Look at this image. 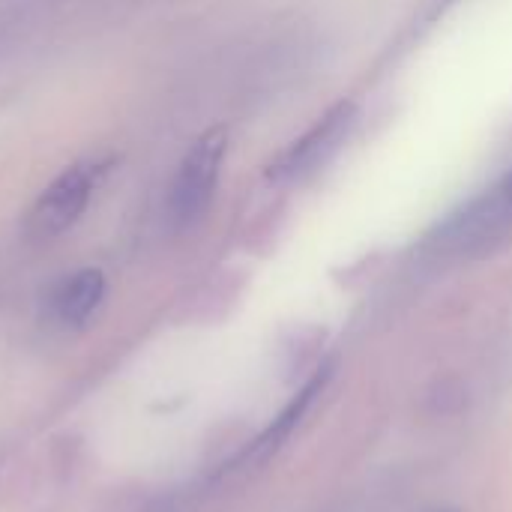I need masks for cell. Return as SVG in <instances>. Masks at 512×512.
Wrapping results in <instances>:
<instances>
[{"instance_id":"obj_1","label":"cell","mask_w":512,"mask_h":512,"mask_svg":"<svg viewBox=\"0 0 512 512\" xmlns=\"http://www.w3.org/2000/svg\"><path fill=\"white\" fill-rule=\"evenodd\" d=\"M225 150H228L225 132L210 129L183 156V162L174 174L171 192H168V219L174 222V228H192L213 204Z\"/></svg>"},{"instance_id":"obj_2","label":"cell","mask_w":512,"mask_h":512,"mask_svg":"<svg viewBox=\"0 0 512 512\" xmlns=\"http://www.w3.org/2000/svg\"><path fill=\"white\" fill-rule=\"evenodd\" d=\"M354 102H336L324 117L315 120V126L300 135L273 165V177L279 180H300L312 171H318L348 138L354 126Z\"/></svg>"},{"instance_id":"obj_5","label":"cell","mask_w":512,"mask_h":512,"mask_svg":"<svg viewBox=\"0 0 512 512\" xmlns=\"http://www.w3.org/2000/svg\"><path fill=\"white\" fill-rule=\"evenodd\" d=\"M474 216L480 219V225L495 237L504 240L512 231V171L489 192H483L480 198L471 201Z\"/></svg>"},{"instance_id":"obj_4","label":"cell","mask_w":512,"mask_h":512,"mask_svg":"<svg viewBox=\"0 0 512 512\" xmlns=\"http://www.w3.org/2000/svg\"><path fill=\"white\" fill-rule=\"evenodd\" d=\"M105 300V276L102 270H93V267H84L72 276H66L54 297H51V309H54V318L60 324H69V327H78L84 324Z\"/></svg>"},{"instance_id":"obj_6","label":"cell","mask_w":512,"mask_h":512,"mask_svg":"<svg viewBox=\"0 0 512 512\" xmlns=\"http://www.w3.org/2000/svg\"><path fill=\"white\" fill-rule=\"evenodd\" d=\"M324 381H327V375H324V378H318V381H312V384H309V387H306V390H303V393H300V396H297V399H294V402H291V405H288V408L273 420V426H270V429L264 432V438L258 441V456L273 453V450H276V447L291 435V429L300 423V417L306 414V408H309L312 396L324 387Z\"/></svg>"},{"instance_id":"obj_3","label":"cell","mask_w":512,"mask_h":512,"mask_svg":"<svg viewBox=\"0 0 512 512\" xmlns=\"http://www.w3.org/2000/svg\"><path fill=\"white\" fill-rule=\"evenodd\" d=\"M96 189V171L90 165H72L51 180L30 213V231L36 237L66 234L87 210Z\"/></svg>"}]
</instances>
